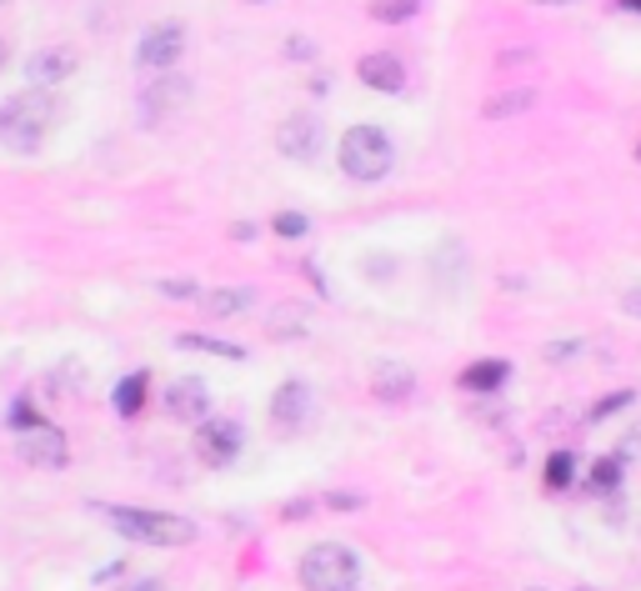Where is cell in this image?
Returning a JSON list of instances; mask_svg holds the SVG:
<instances>
[{"mask_svg": "<svg viewBox=\"0 0 641 591\" xmlns=\"http://www.w3.org/2000/svg\"><path fill=\"white\" fill-rule=\"evenodd\" d=\"M100 516H106L126 541H146V546H186V541H196V521L176 516V511L100 506Z\"/></svg>", "mask_w": 641, "mask_h": 591, "instance_id": "7a4b0ae2", "label": "cell"}, {"mask_svg": "<svg viewBox=\"0 0 641 591\" xmlns=\"http://www.w3.org/2000/svg\"><path fill=\"white\" fill-rule=\"evenodd\" d=\"M306 416H310V386L306 381H280L276 396H270V421L296 431V426H306Z\"/></svg>", "mask_w": 641, "mask_h": 591, "instance_id": "7c38bea8", "label": "cell"}, {"mask_svg": "<svg viewBox=\"0 0 641 591\" xmlns=\"http://www.w3.org/2000/svg\"><path fill=\"white\" fill-rule=\"evenodd\" d=\"M56 120H60V100L50 90L30 86L0 100V140L10 150H20V156H36L46 146V136L56 130Z\"/></svg>", "mask_w": 641, "mask_h": 591, "instance_id": "6da1fadb", "label": "cell"}, {"mask_svg": "<svg viewBox=\"0 0 641 591\" xmlns=\"http://www.w3.org/2000/svg\"><path fill=\"white\" fill-rule=\"evenodd\" d=\"M130 591H166V587H160V581H136Z\"/></svg>", "mask_w": 641, "mask_h": 591, "instance_id": "d6a6232c", "label": "cell"}, {"mask_svg": "<svg viewBox=\"0 0 641 591\" xmlns=\"http://www.w3.org/2000/svg\"><path fill=\"white\" fill-rule=\"evenodd\" d=\"M366 501L356 496V491H326V511H361Z\"/></svg>", "mask_w": 641, "mask_h": 591, "instance_id": "484cf974", "label": "cell"}, {"mask_svg": "<svg viewBox=\"0 0 641 591\" xmlns=\"http://www.w3.org/2000/svg\"><path fill=\"white\" fill-rule=\"evenodd\" d=\"M506 376H511V366H506V361L491 356V361H471V366L461 371L456 386H461V391H471V396H491V391L506 386Z\"/></svg>", "mask_w": 641, "mask_h": 591, "instance_id": "4fadbf2b", "label": "cell"}, {"mask_svg": "<svg viewBox=\"0 0 641 591\" xmlns=\"http://www.w3.org/2000/svg\"><path fill=\"white\" fill-rule=\"evenodd\" d=\"M240 446H246V431H240V421H226V416H216V421H200V431H196V456L206 461V466H216V471H226L230 461L240 456Z\"/></svg>", "mask_w": 641, "mask_h": 591, "instance_id": "ba28073f", "label": "cell"}, {"mask_svg": "<svg viewBox=\"0 0 641 591\" xmlns=\"http://www.w3.org/2000/svg\"><path fill=\"white\" fill-rule=\"evenodd\" d=\"M576 356V341H551L546 346V361H571Z\"/></svg>", "mask_w": 641, "mask_h": 591, "instance_id": "f1b7e54d", "label": "cell"}, {"mask_svg": "<svg viewBox=\"0 0 641 591\" xmlns=\"http://www.w3.org/2000/svg\"><path fill=\"white\" fill-rule=\"evenodd\" d=\"M286 516H290V521H300V516H310V501H290V506H286Z\"/></svg>", "mask_w": 641, "mask_h": 591, "instance_id": "4dcf8cb0", "label": "cell"}, {"mask_svg": "<svg viewBox=\"0 0 641 591\" xmlns=\"http://www.w3.org/2000/svg\"><path fill=\"white\" fill-rule=\"evenodd\" d=\"M16 451H20V461H26V466H36V471H60V466L70 461L66 431L50 426V421H40V426L20 431V436H16Z\"/></svg>", "mask_w": 641, "mask_h": 591, "instance_id": "52a82bcc", "label": "cell"}, {"mask_svg": "<svg viewBox=\"0 0 641 591\" xmlns=\"http://www.w3.org/2000/svg\"><path fill=\"white\" fill-rule=\"evenodd\" d=\"M637 156H641V150H637Z\"/></svg>", "mask_w": 641, "mask_h": 591, "instance_id": "74e56055", "label": "cell"}, {"mask_svg": "<svg viewBox=\"0 0 641 591\" xmlns=\"http://www.w3.org/2000/svg\"><path fill=\"white\" fill-rule=\"evenodd\" d=\"M576 591H586V587H576Z\"/></svg>", "mask_w": 641, "mask_h": 591, "instance_id": "8d00e7d4", "label": "cell"}, {"mask_svg": "<svg viewBox=\"0 0 641 591\" xmlns=\"http://www.w3.org/2000/svg\"><path fill=\"white\" fill-rule=\"evenodd\" d=\"M411 386H416V376H411L406 366H376V396L401 401V396H411Z\"/></svg>", "mask_w": 641, "mask_h": 591, "instance_id": "ac0fdd59", "label": "cell"}, {"mask_svg": "<svg viewBox=\"0 0 641 591\" xmlns=\"http://www.w3.org/2000/svg\"><path fill=\"white\" fill-rule=\"evenodd\" d=\"M160 290L176 296V301H190V296H196V280H160Z\"/></svg>", "mask_w": 641, "mask_h": 591, "instance_id": "4316f807", "label": "cell"}, {"mask_svg": "<svg viewBox=\"0 0 641 591\" xmlns=\"http://www.w3.org/2000/svg\"><path fill=\"white\" fill-rule=\"evenodd\" d=\"M30 426H40L36 401H30V396H16V401H10V431L20 436V431H30Z\"/></svg>", "mask_w": 641, "mask_h": 591, "instance_id": "cb8c5ba5", "label": "cell"}, {"mask_svg": "<svg viewBox=\"0 0 641 591\" xmlns=\"http://www.w3.org/2000/svg\"><path fill=\"white\" fill-rule=\"evenodd\" d=\"M571 481H576V456H571V451H551V456H546V486L566 491Z\"/></svg>", "mask_w": 641, "mask_h": 591, "instance_id": "44dd1931", "label": "cell"}, {"mask_svg": "<svg viewBox=\"0 0 641 591\" xmlns=\"http://www.w3.org/2000/svg\"><path fill=\"white\" fill-rule=\"evenodd\" d=\"M186 96H190V86H186V80H170V70H166V76H160V86L146 90V100H140V106L160 116V110H170L176 100H186Z\"/></svg>", "mask_w": 641, "mask_h": 591, "instance_id": "d6986e66", "label": "cell"}, {"mask_svg": "<svg viewBox=\"0 0 641 591\" xmlns=\"http://www.w3.org/2000/svg\"><path fill=\"white\" fill-rule=\"evenodd\" d=\"M270 230H276L280 240H300V236H306V230H310V220L300 216V210H280V216L270 220Z\"/></svg>", "mask_w": 641, "mask_h": 591, "instance_id": "603a6c76", "label": "cell"}, {"mask_svg": "<svg viewBox=\"0 0 641 591\" xmlns=\"http://www.w3.org/2000/svg\"><path fill=\"white\" fill-rule=\"evenodd\" d=\"M416 10H421V0H371V16H376L381 26H406Z\"/></svg>", "mask_w": 641, "mask_h": 591, "instance_id": "7402d4cb", "label": "cell"}, {"mask_svg": "<svg viewBox=\"0 0 641 591\" xmlns=\"http://www.w3.org/2000/svg\"><path fill=\"white\" fill-rule=\"evenodd\" d=\"M76 66H80V56L70 46H46V50H36V56L26 60V80L36 90H50V86H60V80L76 76Z\"/></svg>", "mask_w": 641, "mask_h": 591, "instance_id": "8fae6325", "label": "cell"}, {"mask_svg": "<svg viewBox=\"0 0 641 591\" xmlns=\"http://www.w3.org/2000/svg\"><path fill=\"white\" fill-rule=\"evenodd\" d=\"M176 346L180 351H206V356H226V361H246V346H236V341H216V336H200V331H180Z\"/></svg>", "mask_w": 641, "mask_h": 591, "instance_id": "2e32d148", "label": "cell"}, {"mask_svg": "<svg viewBox=\"0 0 641 591\" xmlns=\"http://www.w3.org/2000/svg\"><path fill=\"white\" fill-rule=\"evenodd\" d=\"M341 170H346L351 180H361V186H371V180H386L391 166H396V146H391V136L381 126H351L346 136H341Z\"/></svg>", "mask_w": 641, "mask_h": 591, "instance_id": "3957f363", "label": "cell"}, {"mask_svg": "<svg viewBox=\"0 0 641 591\" xmlns=\"http://www.w3.org/2000/svg\"><path fill=\"white\" fill-rule=\"evenodd\" d=\"M531 106H536V90L521 86V90H506V96H491L481 110H486V120H506V116H521V110H531Z\"/></svg>", "mask_w": 641, "mask_h": 591, "instance_id": "e0dca14e", "label": "cell"}, {"mask_svg": "<svg viewBox=\"0 0 641 591\" xmlns=\"http://www.w3.org/2000/svg\"><path fill=\"white\" fill-rule=\"evenodd\" d=\"M0 66H6V40H0Z\"/></svg>", "mask_w": 641, "mask_h": 591, "instance_id": "d590c367", "label": "cell"}, {"mask_svg": "<svg viewBox=\"0 0 641 591\" xmlns=\"http://www.w3.org/2000/svg\"><path fill=\"white\" fill-rule=\"evenodd\" d=\"M536 6H571V0H536Z\"/></svg>", "mask_w": 641, "mask_h": 591, "instance_id": "e575fe53", "label": "cell"}, {"mask_svg": "<svg viewBox=\"0 0 641 591\" xmlns=\"http://www.w3.org/2000/svg\"><path fill=\"white\" fill-rule=\"evenodd\" d=\"M160 401H166V416L170 421H186V426H200V421H206V411H210V391H206V381H200V376L170 381Z\"/></svg>", "mask_w": 641, "mask_h": 591, "instance_id": "9c48e42d", "label": "cell"}, {"mask_svg": "<svg viewBox=\"0 0 641 591\" xmlns=\"http://www.w3.org/2000/svg\"><path fill=\"white\" fill-rule=\"evenodd\" d=\"M631 401H637V391H611V396H601L596 406H591V421H607V416H617V411H627Z\"/></svg>", "mask_w": 641, "mask_h": 591, "instance_id": "d4e9b609", "label": "cell"}, {"mask_svg": "<svg viewBox=\"0 0 641 591\" xmlns=\"http://www.w3.org/2000/svg\"><path fill=\"white\" fill-rule=\"evenodd\" d=\"M356 76L361 86L381 90V96H401L406 90V60L391 56V50H371V56L356 60Z\"/></svg>", "mask_w": 641, "mask_h": 591, "instance_id": "30bf717a", "label": "cell"}, {"mask_svg": "<svg viewBox=\"0 0 641 591\" xmlns=\"http://www.w3.org/2000/svg\"><path fill=\"white\" fill-rule=\"evenodd\" d=\"M276 146L286 160L310 166V160L320 156V146H326V120H320L316 110H296V116H286L276 126Z\"/></svg>", "mask_w": 641, "mask_h": 591, "instance_id": "5b68a950", "label": "cell"}, {"mask_svg": "<svg viewBox=\"0 0 641 591\" xmlns=\"http://www.w3.org/2000/svg\"><path fill=\"white\" fill-rule=\"evenodd\" d=\"M180 56H186V26H180V20H160V26H150L146 36H140V46H136L140 70H150V76L176 70Z\"/></svg>", "mask_w": 641, "mask_h": 591, "instance_id": "8992f818", "label": "cell"}, {"mask_svg": "<svg viewBox=\"0 0 641 591\" xmlns=\"http://www.w3.org/2000/svg\"><path fill=\"white\" fill-rule=\"evenodd\" d=\"M621 6H627V10H637V16H641V0H621Z\"/></svg>", "mask_w": 641, "mask_h": 591, "instance_id": "836d02e7", "label": "cell"}, {"mask_svg": "<svg viewBox=\"0 0 641 591\" xmlns=\"http://www.w3.org/2000/svg\"><path fill=\"white\" fill-rule=\"evenodd\" d=\"M300 587L306 591H356L361 587V561L341 541H316L300 556Z\"/></svg>", "mask_w": 641, "mask_h": 591, "instance_id": "277c9868", "label": "cell"}, {"mask_svg": "<svg viewBox=\"0 0 641 591\" xmlns=\"http://www.w3.org/2000/svg\"><path fill=\"white\" fill-rule=\"evenodd\" d=\"M586 486L596 491V496H607V491L621 486V456H596L586 471Z\"/></svg>", "mask_w": 641, "mask_h": 591, "instance_id": "ffe728a7", "label": "cell"}, {"mask_svg": "<svg viewBox=\"0 0 641 591\" xmlns=\"http://www.w3.org/2000/svg\"><path fill=\"white\" fill-rule=\"evenodd\" d=\"M150 396V376L146 371H130V376L116 381V391H110V406H116V416H140V406H146Z\"/></svg>", "mask_w": 641, "mask_h": 591, "instance_id": "5bb4252c", "label": "cell"}, {"mask_svg": "<svg viewBox=\"0 0 641 591\" xmlns=\"http://www.w3.org/2000/svg\"><path fill=\"white\" fill-rule=\"evenodd\" d=\"M200 306H206V316H216V321H226V316H246V311H250V290H240V286L206 290V296H200Z\"/></svg>", "mask_w": 641, "mask_h": 591, "instance_id": "9a60e30c", "label": "cell"}, {"mask_svg": "<svg viewBox=\"0 0 641 591\" xmlns=\"http://www.w3.org/2000/svg\"><path fill=\"white\" fill-rule=\"evenodd\" d=\"M621 306H627L631 316H641V286H637V290H627V296H621Z\"/></svg>", "mask_w": 641, "mask_h": 591, "instance_id": "f546056e", "label": "cell"}, {"mask_svg": "<svg viewBox=\"0 0 641 591\" xmlns=\"http://www.w3.org/2000/svg\"><path fill=\"white\" fill-rule=\"evenodd\" d=\"M230 236H236V240H250V236H256V226H250V220H240V226H230Z\"/></svg>", "mask_w": 641, "mask_h": 591, "instance_id": "1f68e13d", "label": "cell"}, {"mask_svg": "<svg viewBox=\"0 0 641 591\" xmlns=\"http://www.w3.org/2000/svg\"><path fill=\"white\" fill-rule=\"evenodd\" d=\"M627 456H641V421L627 431V436H621V461H627Z\"/></svg>", "mask_w": 641, "mask_h": 591, "instance_id": "83f0119b", "label": "cell"}]
</instances>
